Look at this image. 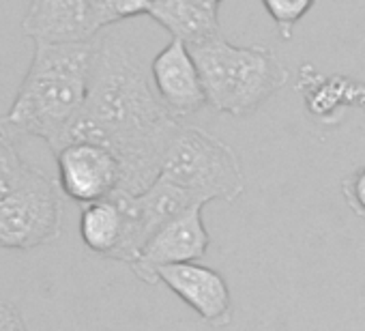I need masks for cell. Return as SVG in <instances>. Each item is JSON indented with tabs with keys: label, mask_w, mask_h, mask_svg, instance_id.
<instances>
[{
	"label": "cell",
	"mask_w": 365,
	"mask_h": 331,
	"mask_svg": "<svg viewBox=\"0 0 365 331\" xmlns=\"http://www.w3.org/2000/svg\"><path fill=\"white\" fill-rule=\"evenodd\" d=\"M178 125L129 48L103 37L95 41L84 108L52 151L67 142L99 144L120 166L118 192L140 194L157 181L161 157Z\"/></svg>",
	"instance_id": "cell-1"
},
{
	"label": "cell",
	"mask_w": 365,
	"mask_h": 331,
	"mask_svg": "<svg viewBox=\"0 0 365 331\" xmlns=\"http://www.w3.org/2000/svg\"><path fill=\"white\" fill-rule=\"evenodd\" d=\"M93 54L95 41L35 44L31 67L5 121L54 148L84 108Z\"/></svg>",
	"instance_id": "cell-2"
},
{
	"label": "cell",
	"mask_w": 365,
	"mask_h": 331,
	"mask_svg": "<svg viewBox=\"0 0 365 331\" xmlns=\"http://www.w3.org/2000/svg\"><path fill=\"white\" fill-rule=\"evenodd\" d=\"M207 106L230 116H250L288 82V69L264 46H235L222 35L190 48Z\"/></svg>",
	"instance_id": "cell-3"
},
{
	"label": "cell",
	"mask_w": 365,
	"mask_h": 331,
	"mask_svg": "<svg viewBox=\"0 0 365 331\" xmlns=\"http://www.w3.org/2000/svg\"><path fill=\"white\" fill-rule=\"evenodd\" d=\"M194 194L200 203H235L245 192V175L230 144L198 125L180 123L161 157L159 177Z\"/></svg>",
	"instance_id": "cell-4"
},
{
	"label": "cell",
	"mask_w": 365,
	"mask_h": 331,
	"mask_svg": "<svg viewBox=\"0 0 365 331\" xmlns=\"http://www.w3.org/2000/svg\"><path fill=\"white\" fill-rule=\"evenodd\" d=\"M63 203L58 185L39 168L0 198V248L31 252L61 237Z\"/></svg>",
	"instance_id": "cell-5"
},
{
	"label": "cell",
	"mask_w": 365,
	"mask_h": 331,
	"mask_svg": "<svg viewBox=\"0 0 365 331\" xmlns=\"http://www.w3.org/2000/svg\"><path fill=\"white\" fill-rule=\"evenodd\" d=\"M56 153L58 190L78 205L110 198L120 188V166L112 151L91 142H67Z\"/></svg>",
	"instance_id": "cell-6"
},
{
	"label": "cell",
	"mask_w": 365,
	"mask_h": 331,
	"mask_svg": "<svg viewBox=\"0 0 365 331\" xmlns=\"http://www.w3.org/2000/svg\"><path fill=\"white\" fill-rule=\"evenodd\" d=\"M209 245L211 237L202 220V207H192L185 213L170 220L168 224H163L146 241V245L140 252V258L129 267L142 282L157 284V267L198 263L207 254Z\"/></svg>",
	"instance_id": "cell-7"
},
{
	"label": "cell",
	"mask_w": 365,
	"mask_h": 331,
	"mask_svg": "<svg viewBox=\"0 0 365 331\" xmlns=\"http://www.w3.org/2000/svg\"><path fill=\"white\" fill-rule=\"evenodd\" d=\"M150 80L159 101L180 123L207 106L198 65L182 41L172 39L153 58Z\"/></svg>",
	"instance_id": "cell-8"
},
{
	"label": "cell",
	"mask_w": 365,
	"mask_h": 331,
	"mask_svg": "<svg viewBox=\"0 0 365 331\" xmlns=\"http://www.w3.org/2000/svg\"><path fill=\"white\" fill-rule=\"evenodd\" d=\"M155 280L165 284L211 327L232 322V295L220 271L198 263H180L157 267Z\"/></svg>",
	"instance_id": "cell-9"
},
{
	"label": "cell",
	"mask_w": 365,
	"mask_h": 331,
	"mask_svg": "<svg viewBox=\"0 0 365 331\" xmlns=\"http://www.w3.org/2000/svg\"><path fill=\"white\" fill-rule=\"evenodd\" d=\"M22 31L35 44H80L99 33L86 0H31Z\"/></svg>",
	"instance_id": "cell-10"
},
{
	"label": "cell",
	"mask_w": 365,
	"mask_h": 331,
	"mask_svg": "<svg viewBox=\"0 0 365 331\" xmlns=\"http://www.w3.org/2000/svg\"><path fill=\"white\" fill-rule=\"evenodd\" d=\"M297 88L303 93L307 112L320 123H335L346 108L365 110V82L346 76H322L314 65H301Z\"/></svg>",
	"instance_id": "cell-11"
},
{
	"label": "cell",
	"mask_w": 365,
	"mask_h": 331,
	"mask_svg": "<svg viewBox=\"0 0 365 331\" xmlns=\"http://www.w3.org/2000/svg\"><path fill=\"white\" fill-rule=\"evenodd\" d=\"M148 16L187 48L220 37V7L205 0H153Z\"/></svg>",
	"instance_id": "cell-12"
},
{
	"label": "cell",
	"mask_w": 365,
	"mask_h": 331,
	"mask_svg": "<svg viewBox=\"0 0 365 331\" xmlns=\"http://www.w3.org/2000/svg\"><path fill=\"white\" fill-rule=\"evenodd\" d=\"M138 196V205H140V213L144 220V233H146V241L170 220H174L176 215L185 213L192 207H205V203H200L194 194L180 190L163 179H157L153 185H148L144 192L135 194Z\"/></svg>",
	"instance_id": "cell-13"
},
{
	"label": "cell",
	"mask_w": 365,
	"mask_h": 331,
	"mask_svg": "<svg viewBox=\"0 0 365 331\" xmlns=\"http://www.w3.org/2000/svg\"><path fill=\"white\" fill-rule=\"evenodd\" d=\"M120 235H123V213L112 198L82 205L80 237L91 252L110 258L120 241Z\"/></svg>",
	"instance_id": "cell-14"
},
{
	"label": "cell",
	"mask_w": 365,
	"mask_h": 331,
	"mask_svg": "<svg viewBox=\"0 0 365 331\" xmlns=\"http://www.w3.org/2000/svg\"><path fill=\"white\" fill-rule=\"evenodd\" d=\"M18 138L20 131L0 118V198L9 194L33 168L18 148Z\"/></svg>",
	"instance_id": "cell-15"
},
{
	"label": "cell",
	"mask_w": 365,
	"mask_h": 331,
	"mask_svg": "<svg viewBox=\"0 0 365 331\" xmlns=\"http://www.w3.org/2000/svg\"><path fill=\"white\" fill-rule=\"evenodd\" d=\"M262 5L277 26L282 39H290L294 26L312 11L316 0H262Z\"/></svg>",
	"instance_id": "cell-16"
},
{
	"label": "cell",
	"mask_w": 365,
	"mask_h": 331,
	"mask_svg": "<svg viewBox=\"0 0 365 331\" xmlns=\"http://www.w3.org/2000/svg\"><path fill=\"white\" fill-rule=\"evenodd\" d=\"M341 196L346 200V205L350 207V211L359 218H365V166L354 173H350L341 185Z\"/></svg>",
	"instance_id": "cell-17"
},
{
	"label": "cell",
	"mask_w": 365,
	"mask_h": 331,
	"mask_svg": "<svg viewBox=\"0 0 365 331\" xmlns=\"http://www.w3.org/2000/svg\"><path fill=\"white\" fill-rule=\"evenodd\" d=\"M88 3V11L93 18V24L97 26V31L116 24L114 18V0H86Z\"/></svg>",
	"instance_id": "cell-18"
},
{
	"label": "cell",
	"mask_w": 365,
	"mask_h": 331,
	"mask_svg": "<svg viewBox=\"0 0 365 331\" xmlns=\"http://www.w3.org/2000/svg\"><path fill=\"white\" fill-rule=\"evenodd\" d=\"M0 331H29L22 312L5 299H0Z\"/></svg>",
	"instance_id": "cell-19"
},
{
	"label": "cell",
	"mask_w": 365,
	"mask_h": 331,
	"mask_svg": "<svg viewBox=\"0 0 365 331\" xmlns=\"http://www.w3.org/2000/svg\"><path fill=\"white\" fill-rule=\"evenodd\" d=\"M153 0H114V18L116 22L138 18V16H148Z\"/></svg>",
	"instance_id": "cell-20"
},
{
	"label": "cell",
	"mask_w": 365,
	"mask_h": 331,
	"mask_svg": "<svg viewBox=\"0 0 365 331\" xmlns=\"http://www.w3.org/2000/svg\"><path fill=\"white\" fill-rule=\"evenodd\" d=\"M205 3H209V5H215V7H220V5H222V0H205Z\"/></svg>",
	"instance_id": "cell-21"
}]
</instances>
